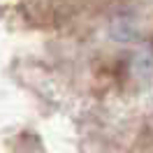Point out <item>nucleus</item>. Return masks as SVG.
Returning a JSON list of instances; mask_svg holds the SVG:
<instances>
[]
</instances>
